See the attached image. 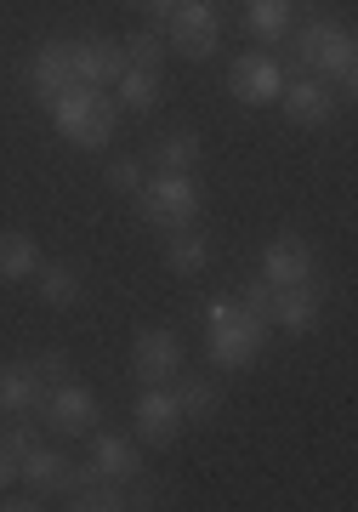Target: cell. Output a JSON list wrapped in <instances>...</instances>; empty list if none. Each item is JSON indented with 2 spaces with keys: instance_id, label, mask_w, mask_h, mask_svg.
<instances>
[{
  "instance_id": "cell-27",
  "label": "cell",
  "mask_w": 358,
  "mask_h": 512,
  "mask_svg": "<svg viewBox=\"0 0 358 512\" xmlns=\"http://www.w3.org/2000/svg\"><path fill=\"white\" fill-rule=\"evenodd\" d=\"M143 183H148L143 154H114V160H108V188H114V194H137Z\"/></svg>"
},
{
  "instance_id": "cell-8",
  "label": "cell",
  "mask_w": 358,
  "mask_h": 512,
  "mask_svg": "<svg viewBox=\"0 0 358 512\" xmlns=\"http://www.w3.org/2000/svg\"><path fill=\"white\" fill-rule=\"evenodd\" d=\"M131 370H137L143 387H171L177 382V370H182L177 330H143V336L131 342Z\"/></svg>"
},
{
  "instance_id": "cell-20",
  "label": "cell",
  "mask_w": 358,
  "mask_h": 512,
  "mask_svg": "<svg viewBox=\"0 0 358 512\" xmlns=\"http://www.w3.org/2000/svg\"><path fill=\"white\" fill-rule=\"evenodd\" d=\"M69 507L74 512H126L131 507V490H120V478L91 473L80 490H69Z\"/></svg>"
},
{
  "instance_id": "cell-28",
  "label": "cell",
  "mask_w": 358,
  "mask_h": 512,
  "mask_svg": "<svg viewBox=\"0 0 358 512\" xmlns=\"http://www.w3.org/2000/svg\"><path fill=\"white\" fill-rule=\"evenodd\" d=\"M29 365L40 370V382H46V387H57V382H69V353H63V348H52V353H40V359H29Z\"/></svg>"
},
{
  "instance_id": "cell-31",
  "label": "cell",
  "mask_w": 358,
  "mask_h": 512,
  "mask_svg": "<svg viewBox=\"0 0 358 512\" xmlns=\"http://www.w3.org/2000/svg\"><path fill=\"white\" fill-rule=\"evenodd\" d=\"M12 484H18V456H12V450H0V495L12 490Z\"/></svg>"
},
{
  "instance_id": "cell-5",
  "label": "cell",
  "mask_w": 358,
  "mask_h": 512,
  "mask_svg": "<svg viewBox=\"0 0 358 512\" xmlns=\"http://www.w3.org/2000/svg\"><path fill=\"white\" fill-rule=\"evenodd\" d=\"M165 35H171V46H177L182 57L205 63V57L222 46V12H216L211 0H182L177 12L165 18Z\"/></svg>"
},
{
  "instance_id": "cell-21",
  "label": "cell",
  "mask_w": 358,
  "mask_h": 512,
  "mask_svg": "<svg viewBox=\"0 0 358 512\" xmlns=\"http://www.w3.org/2000/svg\"><path fill=\"white\" fill-rule=\"evenodd\" d=\"M114 103L120 109H131V114H154L160 109V69H126L120 80H114Z\"/></svg>"
},
{
  "instance_id": "cell-1",
  "label": "cell",
  "mask_w": 358,
  "mask_h": 512,
  "mask_svg": "<svg viewBox=\"0 0 358 512\" xmlns=\"http://www.w3.org/2000/svg\"><path fill=\"white\" fill-rule=\"evenodd\" d=\"M262 348H268V319L262 313H251L233 296H211L205 302V353H211V365L245 370Z\"/></svg>"
},
{
  "instance_id": "cell-22",
  "label": "cell",
  "mask_w": 358,
  "mask_h": 512,
  "mask_svg": "<svg viewBox=\"0 0 358 512\" xmlns=\"http://www.w3.org/2000/svg\"><path fill=\"white\" fill-rule=\"evenodd\" d=\"M165 262H171V274H205V262H211V245L199 228H171V245H165Z\"/></svg>"
},
{
  "instance_id": "cell-14",
  "label": "cell",
  "mask_w": 358,
  "mask_h": 512,
  "mask_svg": "<svg viewBox=\"0 0 358 512\" xmlns=\"http://www.w3.org/2000/svg\"><path fill=\"white\" fill-rule=\"evenodd\" d=\"M262 279H268L273 291L313 279V251H307V239H290V234L268 239V251H262Z\"/></svg>"
},
{
  "instance_id": "cell-6",
  "label": "cell",
  "mask_w": 358,
  "mask_h": 512,
  "mask_svg": "<svg viewBox=\"0 0 358 512\" xmlns=\"http://www.w3.org/2000/svg\"><path fill=\"white\" fill-rule=\"evenodd\" d=\"M285 63L268 52H245V57H233V69H228V92L245 103V109H268V103H279V92H285Z\"/></svg>"
},
{
  "instance_id": "cell-32",
  "label": "cell",
  "mask_w": 358,
  "mask_h": 512,
  "mask_svg": "<svg viewBox=\"0 0 358 512\" xmlns=\"http://www.w3.org/2000/svg\"><path fill=\"white\" fill-rule=\"evenodd\" d=\"M137 6H143V12H148V18H171V12H177V6H182V0H137Z\"/></svg>"
},
{
  "instance_id": "cell-10",
  "label": "cell",
  "mask_w": 358,
  "mask_h": 512,
  "mask_svg": "<svg viewBox=\"0 0 358 512\" xmlns=\"http://www.w3.org/2000/svg\"><path fill=\"white\" fill-rule=\"evenodd\" d=\"M319 313H324V291H319V279H302V285H279V291H273V313H268V325L290 330V336H307V330L319 325Z\"/></svg>"
},
{
  "instance_id": "cell-33",
  "label": "cell",
  "mask_w": 358,
  "mask_h": 512,
  "mask_svg": "<svg viewBox=\"0 0 358 512\" xmlns=\"http://www.w3.org/2000/svg\"><path fill=\"white\" fill-rule=\"evenodd\" d=\"M290 6H307V0H290Z\"/></svg>"
},
{
  "instance_id": "cell-30",
  "label": "cell",
  "mask_w": 358,
  "mask_h": 512,
  "mask_svg": "<svg viewBox=\"0 0 358 512\" xmlns=\"http://www.w3.org/2000/svg\"><path fill=\"white\" fill-rule=\"evenodd\" d=\"M245 308H251V313H262V319L273 313V285H268V279H256L251 291H245Z\"/></svg>"
},
{
  "instance_id": "cell-17",
  "label": "cell",
  "mask_w": 358,
  "mask_h": 512,
  "mask_svg": "<svg viewBox=\"0 0 358 512\" xmlns=\"http://www.w3.org/2000/svg\"><path fill=\"white\" fill-rule=\"evenodd\" d=\"M46 399V382H40L35 365H0V416H29Z\"/></svg>"
},
{
  "instance_id": "cell-19",
  "label": "cell",
  "mask_w": 358,
  "mask_h": 512,
  "mask_svg": "<svg viewBox=\"0 0 358 512\" xmlns=\"http://www.w3.org/2000/svg\"><path fill=\"white\" fill-rule=\"evenodd\" d=\"M245 29H251L256 40L279 46V40H290V29H296V6H290V0H245Z\"/></svg>"
},
{
  "instance_id": "cell-11",
  "label": "cell",
  "mask_w": 358,
  "mask_h": 512,
  "mask_svg": "<svg viewBox=\"0 0 358 512\" xmlns=\"http://www.w3.org/2000/svg\"><path fill=\"white\" fill-rule=\"evenodd\" d=\"M279 109H285L290 126H330L336 120V92L302 74V80H285V92H279Z\"/></svg>"
},
{
  "instance_id": "cell-4",
  "label": "cell",
  "mask_w": 358,
  "mask_h": 512,
  "mask_svg": "<svg viewBox=\"0 0 358 512\" xmlns=\"http://www.w3.org/2000/svg\"><path fill=\"white\" fill-rule=\"evenodd\" d=\"M137 211H143V222H154V228H194V217H199V205H205V194H199V183H194V171H154L137 194Z\"/></svg>"
},
{
  "instance_id": "cell-16",
  "label": "cell",
  "mask_w": 358,
  "mask_h": 512,
  "mask_svg": "<svg viewBox=\"0 0 358 512\" xmlns=\"http://www.w3.org/2000/svg\"><path fill=\"white\" fill-rule=\"evenodd\" d=\"M91 473L103 478H143V450H137V439H126V433H97L91 439Z\"/></svg>"
},
{
  "instance_id": "cell-23",
  "label": "cell",
  "mask_w": 358,
  "mask_h": 512,
  "mask_svg": "<svg viewBox=\"0 0 358 512\" xmlns=\"http://www.w3.org/2000/svg\"><path fill=\"white\" fill-rule=\"evenodd\" d=\"M35 291H40L46 308H74V302H80V274H74L69 262H52V268L40 262L35 268Z\"/></svg>"
},
{
  "instance_id": "cell-9",
  "label": "cell",
  "mask_w": 358,
  "mask_h": 512,
  "mask_svg": "<svg viewBox=\"0 0 358 512\" xmlns=\"http://www.w3.org/2000/svg\"><path fill=\"white\" fill-rule=\"evenodd\" d=\"M40 416L52 421V433H91L97 427V393L80 382H57V387H46Z\"/></svg>"
},
{
  "instance_id": "cell-12",
  "label": "cell",
  "mask_w": 358,
  "mask_h": 512,
  "mask_svg": "<svg viewBox=\"0 0 358 512\" xmlns=\"http://www.w3.org/2000/svg\"><path fill=\"white\" fill-rule=\"evenodd\" d=\"M131 421H137V439L143 444H171L182 433V410L171 399V387H143L137 404H131Z\"/></svg>"
},
{
  "instance_id": "cell-13",
  "label": "cell",
  "mask_w": 358,
  "mask_h": 512,
  "mask_svg": "<svg viewBox=\"0 0 358 512\" xmlns=\"http://www.w3.org/2000/svg\"><path fill=\"white\" fill-rule=\"evenodd\" d=\"M18 484L23 490H35V495H63L69 490V456L35 439L29 450H23V461H18Z\"/></svg>"
},
{
  "instance_id": "cell-25",
  "label": "cell",
  "mask_w": 358,
  "mask_h": 512,
  "mask_svg": "<svg viewBox=\"0 0 358 512\" xmlns=\"http://www.w3.org/2000/svg\"><path fill=\"white\" fill-rule=\"evenodd\" d=\"M154 165L160 171H194L199 165V131H165L154 143Z\"/></svg>"
},
{
  "instance_id": "cell-29",
  "label": "cell",
  "mask_w": 358,
  "mask_h": 512,
  "mask_svg": "<svg viewBox=\"0 0 358 512\" xmlns=\"http://www.w3.org/2000/svg\"><path fill=\"white\" fill-rule=\"evenodd\" d=\"M35 439H40L35 427H0V450H12L18 461H23V450H29Z\"/></svg>"
},
{
  "instance_id": "cell-7",
  "label": "cell",
  "mask_w": 358,
  "mask_h": 512,
  "mask_svg": "<svg viewBox=\"0 0 358 512\" xmlns=\"http://www.w3.org/2000/svg\"><path fill=\"white\" fill-rule=\"evenodd\" d=\"M69 63H74V86H103V92L131 69L126 52H120V40H108V35L69 40Z\"/></svg>"
},
{
  "instance_id": "cell-26",
  "label": "cell",
  "mask_w": 358,
  "mask_h": 512,
  "mask_svg": "<svg viewBox=\"0 0 358 512\" xmlns=\"http://www.w3.org/2000/svg\"><path fill=\"white\" fill-rule=\"evenodd\" d=\"M120 52H126L131 69H160L165 63V35L160 29H131V35L120 40Z\"/></svg>"
},
{
  "instance_id": "cell-15",
  "label": "cell",
  "mask_w": 358,
  "mask_h": 512,
  "mask_svg": "<svg viewBox=\"0 0 358 512\" xmlns=\"http://www.w3.org/2000/svg\"><path fill=\"white\" fill-rule=\"evenodd\" d=\"M74 86V63H69V40H46L35 57H29V92L40 103H52L57 92Z\"/></svg>"
},
{
  "instance_id": "cell-24",
  "label": "cell",
  "mask_w": 358,
  "mask_h": 512,
  "mask_svg": "<svg viewBox=\"0 0 358 512\" xmlns=\"http://www.w3.org/2000/svg\"><path fill=\"white\" fill-rule=\"evenodd\" d=\"M40 245L29 234H0V279H35Z\"/></svg>"
},
{
  "instance_id": "cell-2",
  "label": "cell",
  "mask_w": 358,
  "mask_h": 512,
  "mask_svg": "<svg viewBox=\"0 0 358 512\" xmlns=\"http://www.w3.org/2000/svg\"><path fill=\"white\" fill-rule=\"evenodd\" d=\"M46 109H52L57 131H63L74 148H103L108 137H114V126H120V103H114L103 86H69V92H57Z\"/></svg>"
},
{
  "instance_id": "cell-18",
  "label": "cell",
  "mask_w": 358,
  "mask_h": 512,
  "mask_svg": "<svg viewBox=\"0 0 358 512\" xmlns=\"http://www.w3.org/2000/svg\"><path fill=\"white\" fill-rule=\"evenodd\" d=\"M171 399H177L182 421H211L216 410H222V393H216L211 376H188V370H177V382H171Z\"/></svg>"
},
{
  "instance_id": "cell-3",
  "label": "cell",
  "mask_w": 358,
  "mask_h": 512,
  "mask_svg": "<svg viewBox=\"0 0 358 512\" xmlns=\"http://www.w3.org/2000/svg\"><path fill=\"white\" fill-rule=\"evenodd\" d=\"M290 46H296V52H290V63H296V69H307L313 80H324V86H353L358 52H353V35H347L341 23L313 18V23H302V29H296V40H290Z\"/></svg>"
}]
</instances>
